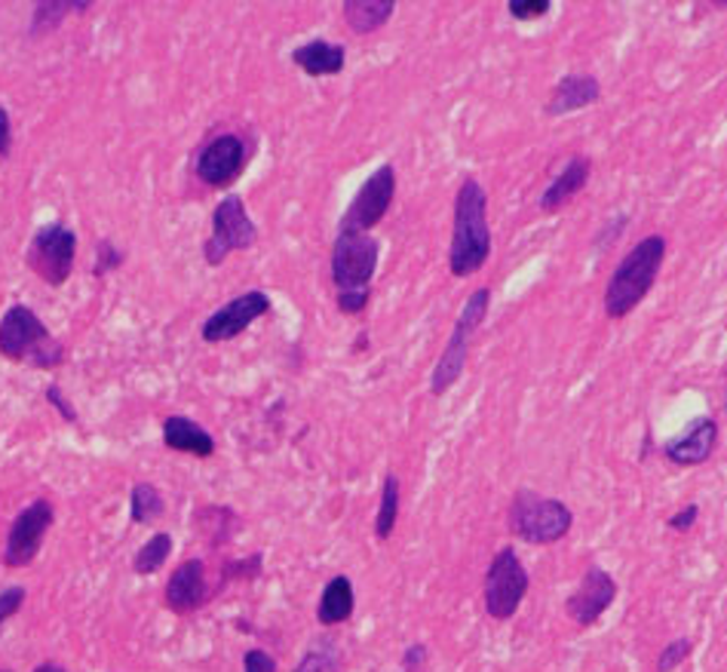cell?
I'll list each match as a JSON object with an SVG mask.
<instances>
[{
    "label": "cell",
    "instance_id": "cell-1",
    "mask_svg": "<svg viewBox=\"0 0 727 672\" xmlns=\"http://www.w3.org/2000/svg\"><path fill=\"white\" fill-rule=\"evenodd\" d=\"M492 255V228H488V193L480 179L461 181L454 197V228L449 267L454 276H473Z\"/></svg>",
    "mask_w": 727,
    "mask_h": 672
},
{
    "label": "cell",
    "instance_id": "cell-2",
    "mask_svg": "<svg viewBox=\"0 0 727 672\" xmlns=\"http://www.w3.org/2000/svg\"><path fill=\"white\" fill-rule=\"evenodd\" d=\"M666 261V240L660 233H651L645 240H639L635 249H630L604 288V314L611 319L630 316L639 304L645 302V295L657 283L660 267Z\"/></svg>",
    "mask_w": 727,
    "mask_h": 672
},
{
    "label": "cell",
    "instance_id": "cell-3",
    "mask_svg": "<svg viewBox=\"0 0 727 672\" xmlns=\"http://www.w3.org/2000/svg\"><path fill=\"white\" fill-rule=\"evenodd\" d=\"M0 354L10 363H25L46 371L65 363V344L43 326L41 316L28 304H13L0 316Z\"/></svg>",
    "mask_w": 727,
    "mask_h": 672
},
{
    "label": "cell",
    "instance_id": "cell-4",
    "mask_svg": "<svg viewBox=\"0 0 727 672\" xmlns=\"http://www.w3.org/2000/svg\"><path fill=\"white\" fill-rule=\"evenodd\" d=\"M575 525V513L568 504L556 501V497H544V494L519 489L513 494L509 504V532L525 540V544H556L562 540Z\"/></svg>",
    "mask_w": 727,
    "mask_h": 672
},
{
    "label": "cell",
    "instance_id": "cell-5",
    "mask_svg": "<svg viewBox=\"0 0 727 672\" xmlns=\"http://www.w3.org/2000/svg\"><path fill=\"white\" fill-rule=\"evenodd\" d=\"M488 307H492V288L488 286L476 288L467 302H464V311H461L457 323H454L452 338H449L445 350H442L436 366H433V375H430V393H433V397L449 393V390L457 385V378L464 375V366H467L470 357V344H473V335L480 332L482 319L488 316Z\"/></svg>",
    "mask_w": 727,
    "mask_h": 672
},
{
    "label": "cell",
    "instance_id": "cell-6",
    "mask_svg": "<svg viewBox=\"0 0 727 672\" xmlns=\"http://www.w3.org/2000/svg\"><path fill=\"white\" fill-rule=\"evenodd\" d=\"M378 261H381V243L371 233L338 228L331 246V280L338 292H371Z\"/></svg>",
    "mask_w": 727,
    "mask_h": 672
},
{
    "label": "cell",
    "instance_id": "cell-7",
    "mask_svg": "<svg viewBox=\"0 0 727 672\" xmlns=\"http://www.w3.org/2000/svg\"><path fill=\"white\" fill-rule=\"evenodd\" d=\"M255 243H259V228L249 216L243 197L231 193V197L219 200V207L212 212V231L203 243V259L209 267H219L228 261V255L246 252Z\"/></svg>",
    "mask_w": 727,
    "mask_h": 672
},
{
    "label": "cell",
    "instance_id": "cell-8",
    "mask_svg": "<svg viewBox=\"0 0 727 672\" xmlns=\"http://www.w3.org/2000/svg\"><path fill=\"white\" fill-rule=\"evenodd\" d=\"M77 259V233L62 221H50L31 237L25 264L46 286H65Z\"/></svg>",
    "mask_w": 727,
    "mask_h": 672
},
{
    "label": "cell",
    "instance_id": "cell-9",
    "mask_svg": "<svg viewBox=\"0 0 727 672\" xmlns=\"http://www.w3.org/2000/svg\"><path fill=\"white\" fill-rule=\"evenodd\" d=\"M528 571L521 565L519 553L513 547H504L485 571V587H482V602L488 618L509 620L528 596Z\"/></svg>",
    "mask_w": 727,
    "mask_h": 672
},
{
    "label": "cell",
    "instance_id": "cell-10",
    "mask_svg": "<svg viewBox=\"0 0 727 672\" xmlns=\"http://www.w3.org/2000/svg\"><path fill=\"white\" fill-rule=\"evenodd\" d=\"M393 197H397V169H393V164L378 166L366 179V185L359 188L357 197L350 200V207L344 212V219L338 221V228L371 233L390 212Z\"/></svg>",
    "mask_w": 727,
    "mask_h": 672
},
{
    "label": "cell",
    "instance_id": "cell-11",
    "mask_svg": "<svg viewBox=\"0 0 727 672\" xmlns=\"http://www.w3.org/2000/svg\"><path fill=\"white\" fill-rule=\"evenodd\" d=\"M53 516L55 510L46 497L31 501V504L15 516L10 532H7V544H3V565H7V568H25V565L38 559L43 537L53 528Z\"/></svg>",
    "mask_w": 727,
    "mask_h": 672
},
{
    "label": "cell",
    "instance_id": "cell-12",
    "mask_svg": "<svg viewBox=\"0 0 727 672\" xmlns=\"http://www.w3.org/2000/svg\"><path fill=\"white\" fill-rule=\"evenodd\" d=\"M249 164V141L236 133H221L197 154V179L209 188H231Z\"/></svg>",
    "mask_w": 727,
    "mask_h": 672
},
{
    "label": "cell",
    "instance_id": "cell-13",
    "mask_svg": "<svg viewBox=\"0 0 727 672\" xmlns=\"http://www.w3.org/2000/svg\"><path fill=\"white\" fill-rule=\"evenodd\" d=\"M267 311H271L267 292H261V288L240 292L236 298H231L224 307H219V311L203 323V342L209 344L231 342L236 335H243V332H246L255 319H261V316L267 314Z\"/></svg>",
    "mask_w": 727,
    "mask_h": 672
},
{
    "label": "cell",
    "instance_id": "cell-14",
    "mask_svg": "<svg viewBox=\"0 0 727 672\" xmlns=\"http://www.w3.org/2000/svg\"><path fill=\"white\" fill-rule=\"evenodd\" d=\"M614 599H618V580L599 565H590L565 608L577 627H592L614 605Z\"/></svg>",
    "mask_w": 727,
    "mask_h": 672
},
{
    "label": "cell",
    "instance_id": "cell-15",
    "mask_svg": "<svg viewBox=\"0 0 727 672\" xmlns=\"http://www.w3.org/2000/svg\"><path fill=\"white\" fill-rule=\"evenodd\" d=\"M212 599V587H209L207 563L203 559H185V563L169 575L166 580L164 602L172 615H193Z\"/></svg>",
    "mask_w": 727,
    "mask_h": 672
},
{
    "label": "cell",
    "instance_id": "cell-16",
    "mask_svg": "<svg viewBox=\"0 0 727 672\" xmlns=\"http://www.w3.org/2000/svg\"><path fill=\"white\" fill-rule=\"evenodd\" d=\"M715 442H718V421L713 414H703L691 424V430L666 442L663 454L675 466H697L703 461H709V454L715 452Z\"/></svg>",
    "mask_w": 727,
    "mask_h": 672
},
{
    "label": "cell",
    "instance_id": "cell-17",
    "mask_svg": "<svg viewBox=\"0 0 727 672\" xmlns=\"http://www.w3.org/2000/svg\"><path fill=\"white\" fill-rule=\"evenodd\" d=\"M602 98V83L592 74H565L562 81L552 86L544 114L547 117H565L596 105Z\"/></svg>",
    "mask_w": 727,
    "mask_h": 672
},
{
    "label": "cell",
    "instance_id": "cell-18",
    "mask_svg": "<svg viewBox=\"0 0 727 672\" xmlns=\"http://www.w3.org/2000/svg\"><path fill=\"white\" fill-rule=\"evenodd\" d=\"M164 445L172 452L193 454V458H212L215 440L207 427H200L188 414H166L164 418Z\"/></svg>",
    "mask_w": 727,
    "mask_h": 672
},
{
    "label": "cell",
    "instance_id": "cell-19",
    "mask_svg": "<svg viewBox=\"0 0 727 672\" xmlns=\"http://www.w3.org/2000/svg\"><path fill=\"white\" fill-rule=\"evenodd\" d=\"M592 176V160L590 157H583V154H575L565 169L556 176V179L549 181L547 191L540 193V209L544 212H559L565 203H571L577 193L587 188V181Z\"/></svg>",
    "mask_w": 727,
    "mask_h": 672
},
{
    "label": "cell",
    "instance_id": "cell-20",
    "mask_svg": "<svg viewBox=\"0 0 727 672\" xmlns=\"http://www.w3.org/2000/svg\"><path fill=\"white\" fill-rule=\"evenodd\" d=\"M292 62L307 74V77H331V74H341L344 65H347V50L341 43L323 41H307L302 46L292 50Z\"/></svg>",
    "mask_w": 727,
    "mask_h": 672
},
{
    "label": "cell",
    "instance_id": "cell-21",
    "mask_svg": "<svg viewBox=\"0 0 727 672\" xmlns=\"http://www.w3.org/2000/svg\"><path fill=\"white\" fill-rule=\"evenodd\" d=\"M354 608H357V596H354V580L347 575H335L323 587L319 605H316V620L323 627H338L354 618Z\"/></svg>",
    "mask_w": 727,
    "mask_h": 672
},
{
    "label": "cell",
    "instance_id": "cell-22",
    "mask_svg": "<svg viewBox=\"0 0 727 672\" xmlns=\"http://www.w3.org/2000/svg\"><path fill=\"white\" fill-rule=\"evenodd\" d=\"M197 522V532L207 537V544L212 549L228 547L234 540L236 528H240V516L234 507H224V504H209L193 513Z\"/></svg>",
    "mask_w": 727,
    "mask_h": 672
},
{
    "label": "cell",
    "instance_id": "cell-23",
    "mask_svg": "<svg viewBox=\"0 0 727 672\" xmlns=\"http://www.w3.org/2000/svg\"><path fill=\"white\" fill-rule=\"evenodd\" d=\"M397 13L393 0H347L341 7V15L354 34H371L381 25H387Z\"/></svg>",
    "mask_w": 727,
    "mask_h": 672
},
{
    "label": "cell",
    "instance_id": "cell-24",
    "mask_svg": "<svg viewBox=\"0 0 727 672\" xmlns=\"http://www.w3.org/2000/svg\"><path fill=\"white\" fill-rule=\"evenodd\" d=\"M89 7H93L89 0H50V3H38L34 13H31L28 34H31V38H43V34H50V31L62 25L69 15L86 13Z\"/></svg>",
    "mask_w": 727,
    "mask_h": 672
},
{
    "label": "cell",
    "instance_id": "cell-25",
    "mask_svg": "<svg viewBox=\"0 0 727 672\" xmlns=\"http://www.w3.org/2000/svg\"><path fill=\"white\" fill-rule=\"evenodd\" d=\"M166 513V497L154 482H136L129 494V519L136 525H154Z\"/></svg>",
    "mask_w": 727,
    "mask_h": 672
},
{
    "label": "cell",
    "instance_id": "cell-26",
    "mask_svg": "<svg viewBox=\"0 0 727 672\" xmlns=\"http://www.w3.org/2000/svg\"><path fill=\"white\" fill-rule=\"evenodd\" d=\"M172 535L169 532H157V535H151L141 547H138V553L133 556V571L141 577L148 575H157L160 568L166 565V559H169V553H172Z\"/></svg>",
    "mask_w": 727,
    "mask_h": 672
},
{
    "label": "cell",
    "instance_id": "cell-27",
    "mask_svg": "<svg viewBox=\"0 0 727 672\" xmlns=\"http://www.w3.org/2000/svg\"><path fill=\"white\" fill-rule=\"evenodd\" d=\"M399 519V476L387 473L384 489H381V504H378V516H375V537L378 540H390V535L397 532Z\"/></svg>",
    "mask_w": 727,
    "mask_h": 672
},
{
    "label": "cell",
    "instance_id": "cell-28",
    "mask_svg": "<svg viewBox=\"0 0 727 672\" xmlns=\"http://www.w3.org/2000/svg\"><path fill=\"white\" fill-rule=\"evenodd\" d=\"M292 672H341V651L335 639H316V645L307 648V654Z\"/></svg>",
    "mask_w": 727,
    "mask_h": 672
},
{
    "label": "cell",
    "instance_id": "cell-29",
    "mask_svg": "<svg viewBox=\"0 0 727 672\" xmlns=\"http://www.w3.org/2000/svg\"><path fill=\"white\" fill-rule=\"evenodd\" d=\"M261 568H264V556L261 553H252L246 559H228V563L221 565L219 571V584H215V592H224L231 584H240V580H255L261 577Z\"/></svg>",
    "mask_w": 727,
    "mask_h": 672
},
{
    "label": "cell",
    "instance_id": "cell-30",
    "mask_svg": "<svg viewBox=\"0 0 727 672\" xmlns=\"http://www.w3.org/2000/svg\"><path fill=\"white\" fill-rule=\"evenodd\" d=\"M691 651H694V642L691 639H673L670 645L660 651L657 658V672H673L675 666H682L687 658H691Z\"/></svg>",
    "mask_w": 727,
    "mask_h": 672
},
{
    "label": "cell",
    "instance_id": "cell-31",
    "mask_svg": "<svg viewBox=\"0 0 727 672\" xmlns=\"http://www.w3.org/2000/svg\"><path fill=\"white\" fill-rule=\"evenodd\" d=\"M126 261V255L120 249L114 246L110 240H98L96 249V264H93V276H108L110 271H117Z\"/></svg>",
    "mask_w": 727,
    "mask_h": 672
},
{
    "label": "cell",
    "instance_id": "cell-32",
    "mask_svg": "<svg viewBox=\"0 0 727 672\" xmlns=\"http://www.w3.org/2000/svg\"><path fill=\"white\" fill-rule=\"evenodd\" d=\"M549 0H509V15L516 22H535V19H544L549 13Z\"/></svg>",
    "mask_w": 727,
    "mask_h": 672
},
{
    "label": "cell",
    "instance_id": "cell-33",
    "mask_svg": "<svg viewBox=\"0 0 727 672\" xmlns=\"http://www.w3.org/2000/svg\"><path fill=\"white\" fill-rule=\"evenodd\" d=\"M25 599H28L25 587H7V590L0 592V627L22 611Z\"/></svg>",
    "mask_w": 727,
    "mask_h": 672
},
{
    "label": "cell",
    "instance_id": "cell-34",
    "mask_svg": "<svg viewBox=\"0 0 727 672\" xmlns=\"http://www.w3.org/2000/svg\"><path fill=\"white\" fill-rule=\"evenodd\" d=\"M399 666H402V672H426V666H430V648L424 642L409 645L402 651V663Z\"/></svg>",
    "mask_w": 727,
    "mask_h": 672
},
{
    "label": "cell",
    "instance_id": "cell-35",
    "mask_svg": "<svg viewBox=\"0 0 727 672\" xmlns=\"http://www.w3.org/2000/svg\"><path fill=\"white\" fill-rule=\"evenodd\" d=\"M43 399L53 406L55 412L62 414V421H69V424H77V409L71 406L69 399H65V393H62V387L59 385H46V390H43Z\"/></svg>",
    "mask_w": 727,
    "mask_h": 672
},
{
    "label": "cell",
    "instance_id": "cell-36",
    "mask_svg": "<svg viewBox=\"0 0 727 672\" xmlns=\"http://www.w3.org/2000/svg\"><path fill=\"white\" fill-rule=\"evenodd\" d=\"M243 672H280L274 654H267L264 648H249L243 654Z\"/></svg>",
    "mask_w": 727,
    "mask_h": 672
},
{
    "label": "cell",
    "instance_id": "cell-37",
    "mask_svg": "<svg viewBox=\"0 0 727 672\" xmlns=\"http://www.w3.org/2000/svg\"><path fill=\"white\" fill-rule=\"evenodd\" d=\"M369 298H371V292H338L335 304H338V311H341V314L357 316L369 307Z\"/></svg>",
    "mask_w": 727,
    "mask_h": 672
},
{
    "label": "cell",
    "instance_id": "cell-38",
    "mask_svg": "<svg viewBox=\"0 0 727 672\" xmlns=\"http://www.w3.org/2000/svg\"><path fill=\"white\" fill-rule=\"evenodd\" d=\"M697 516H700V507L697 504H691V507L678 510L673 519H670V528L673 532H691L694 528V522H697Z\"/></svg>",
    "mask_w": 727,
    "mask_h": 672
},
{
    "label": "cell",
    "instance_id": "cell-39",
    "mask_svg": "<svg viewBox=\"0 0 727 672\" xmlns=\"http://www.w3.org/2000/svg\"><path fill=\"white\" fill-rule=\"evenodd\" d=\"M13 148V120H10V111L0 105V157H7Z\"/></svg>",
    "mask_w": 727,
    "mask_h": 672
},
{
    "label": "cell",
    "instance_id": "cell-40",
    "mask_svg": "<svg viewBox=\"0 0 727 672\" xmlns=\"http://www.w3.org/2000/svg\"><path fill=\"white\" fill-rule=\"evenodd\" d=\"M34 672H69L62 663H55V660H43V663H38L34 666Z\"/></svg>",
    "mask_w": 727,
    "mask_h": 672
},
{
    "label": "cell",
    "instance_id": "cell-41",
    "mask_svg": "<svg viewBox=\"0 0 727 672\" xmlns=\"http://www.w3.org/2000/svg\"><path fill=\"white\" fill-rule=\"evenodd\" d=\"M0 672H13V670H0Z\"/></svg>",
    "mask_w": 727,
    "mask_h": 672
}]
</instances>
